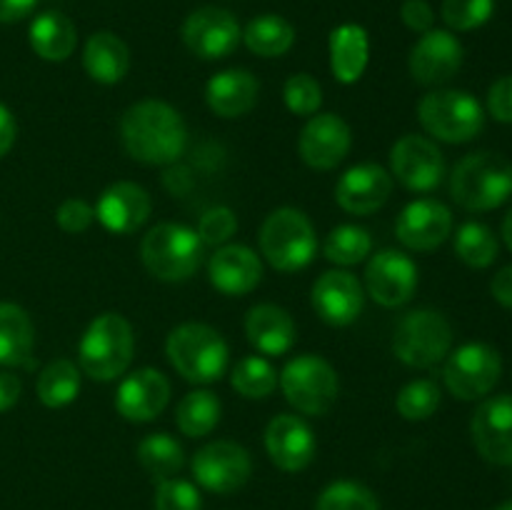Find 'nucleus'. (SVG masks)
<instances>
[{
  "label": "nucleus",
  "instance_id": "nucleus-1",
  "mask_svg": "<svg viewBox=\"0 0 512 510\" xmlns=\"http://www.w3.org/2000/svg\"><path fill=\"white\" fill-rule=\"evenodd\" d=\"M125 153L143 165H173L188 148V128L173 105L163 100H140L120 118Z\"/></svg>",
  "mask_w": 512,
  "mask_h": 510
},
{
  "label": "nucleus",
  "instance_id": "nucleus-2",
  "mask_svg": "<svg viewBox=\"0 0 512 510\" xmlns=\"http://www.w3.org/2000/svg\"><path fill=\"white\" fill-rule=\"evenodd\" d=\"M450 195L470 213L500 208L512 198V163L490 150L465 155L450 175Z\"/></svg>",
  "mask_w": 512,
  "mask_h": 510
},
{
  "label": "nucleus",
  "instance_id": "nucleus-3",
  "mask_svg": "<svg viewBox=\"0 0 512 510\" xmlns=\"http://www.w3.org/2000/svg\"><path fill=\"white\" fill-rule=\"evenodd\" d=\"M170 365L188 383H218L230 365V350L223 335L205 323H183L170 330L165 340Z\"/></svg>",
  "mask_w": 512,
  "mask_h": 510
},
{
  "label": "nucleus",
  "instance_id": "nucleus-4",
  "mask_svg": "<svg viewBox=\"0 0 512 510\" xmlns=\"http://www.w3.org/2000/svg\"><path fill=\"white\" fill-rule=\"evenodd\" d=\"M133 328L120 313H103L85 328L78 345V363L88 378L110 383L125 375L133 363Z\"/></svg>",
  "mask_w": 512,
  "mask_h": 510
},
{
  "label": "nucleus",
  "instance_id": "nucleus-5",
  "mask_svg": "<svg viewBox=\"0 0 512 510\" xmlns=\"http://www.w3.org/2000/svg\"><path fill=\"white\" fill-rule=\"evenodd\" d=\"M203 240L198 230L183 223H158L145 233L140 243V258L163 283H183L193 278L203 263Z\"/></svg>",
  "mask_w": 512,
  "mask_h": 510
},
{
  "label": "nucleus",
  "instance_id": "nucleus-6",
  "mask_svg": "<svg viewBox=\"0 0 512 510\" xmlns=\"http://www.w3.org/2000/svg\"><path fill=\"white\" fill-rule=\"evenodd\" d=\"M260 250L275 270L295 273L313 263L318 235L303 210L278 208L260 228Z\"/></svg>",
  "mask_w": 512,
  "mask_h": 510
},
{
  "label": "nucleus",
  "instance_id": "nucleus-7",
  "mask_svg": "<svg viewBox=\"0 0 512 510\" xmlns=\"http://www.w3.org/2000/svg\"><path fill=\"white\" fill-rule=\"evenodd\" d=\"M425 133L443 143H470L485 128V108L465 90H433L418 105Z\"/></svg>",
  "mask_w": 512,
  "mask_h": 510
},
{
  "label": "nucleus",
  "instance_id": "nucleus-8",
  "mask_svg": "<svg viewBox=\"0 0 512 510\" xmlns=\"http://www.w3.org/2000/svg\"><path fill=\"white\" fill-rule=\"evenodd\" d=\"M450 348H453V328L438 310H410L395 325L393 353L408 368H435L448 358Z\"/></svg>",
  "mask_w": 512,
  "mask_h": 510
},
{
  "label": "nucleus",
  "instance_id": "nucleus-9",
  "mask_svg": "<svg viewBox=\"0 0 512 510\" xmlns=\"http://www.w3.org/2000/svg\"><path fill=\"white\" fill-rule=\"evenodd\" d=\"M278 385L285 400L303 415H325L335 405L340 380L333 365L313 353L295 355L280 370Z\"/></svg>",
  "mask_w": 512,
  "mask_h": 510
},
{
  "label": "nucleus",
  "instance_id": "nucleus-10",
  "mask_svg": "<svg viewBox=\"0 0 512 510\" xmlns=\"http://www.w3.org/2000/svg\"><path fill=\"white\" fill-rule=\"evenodd\" d=\"M503 358L488 343H465L448 353L443 368L445 388L458 400H480L498 385Z\"/></svg>",
  "mask_w": 512,
  "mask_h": 510
},
{
  "label": "nucleus",
  "instance_id": "nucleus-11",
  "mask_svg": "<svg viewBox=\"0 0 512 510\" xmlns=\"http://www.w3.org/2000/svg\"><path fill=\"white\" fill-rule=\"evenodd\" d=\"M195 483L203 490L215 495H230L243 488L253 475V460L250 453L240 443L233 440H215V443L203 445L193 455Z\"/></svg>",
  "mask_w": 512,
  "mask_h": 510
},
{
  "label": "nucleus",
  "instance_id": "nucleus-12",
  "mask_svg": "<svg viewBox=\"0 0 512 510\" xmlns=\"http://www.w3.org/2000/svg\"><path fill=\"white\" fill-rule=\"evenodd\" d=\"M390 175L413 193H430L445 178L443 150L423 135H403L390 148Z\"/></svg>",
  "mask_w": 512,
  "mask_h": 510
},
{
  "label": "nucleus",
  "instance_id": "nucleus-13",
  "mask_svg": "<svg viewBox=\"0 0 512 510\" xmlns=\"http://www.w3.org/2000/svg\"><path fill=\"white\" fill-rule=\"evenodd\" d=\"M243 40L238 18L230 10L205 5L193 10L183 23V43L193 55L203 60H223Z\"/></svg>",
  "mask_w": 512,
  "mask_h": 510
},
{
  "label": "nucleus",
  "instance_id": "nucleus-14",
  "mask_svg": "<svg viewBox=\"0 0 512 510\" xmlns=\"http://www.w3.org/2000/svg\"><path fill=\"white\" fill-rule=\"evenodd\" d=\"M418 290V265L403 250L385 248L368 260L365 293L383 308L410 303Z\"/></svg>",
  "mask_w": 512,
  "mask_h": 510
},
{
  "label": "nucleus",
  "instance_id": "nucleus-15",
  "mask_svg": "<svg viewBox=\"0 0 512 510\" xmlns=\"http://www.w3.org/2000/svg\"><path fill=\"white\" fill-rule=\"evenodd\" d=\"M350 145H353V133L340 115L315 113L300 130L298 153L310 168L333 170L348 158Z\"/></svg>",
  "mask_w": 512,
  "mask_h": 510
},
{
  "label": "nucleus",
  "instance_id": "nucleus-16",
  "mask_svg": "<svg viewBox=\"0 0 512 510\" xmlns=\"http://www.w3.org/2000/svg\"><path fill=\"white\" fill-rule=\"evenodd\" d=\"M463 43L450 30H428L420 35L408 58V70L415 83L443 85L463 68Z\"/></svg>",
  "mask_w": 512,
  "mask_h": 510
},
{
  "label": "nucleus",
  "instance_id": "nucleus-17",
  "mask_svg": "<svg viewBox=\"0 0 512 510\" xmlns=\"http://www.w3.org/2000/svg\"><path fill=\"white\" fill-rule=\"evenodd\" d=\"M453 233V213L445 203L433 198H418L400 210L395 220V235L408 250L428 253L440 248Z\"/></svg>",
  "mask_w": 512,
  "mask_h": 510
},
{
  "label": "nucleus",
  "instance_id": "nucleus-18",
  "mask_svg": "<svg viewBox=\"0 0 512 510\" xmlns=\"http://www.w3.org/2000/svg\"><path fill=\"white\" fill-rule=\"evenodd\" d=\"M265 450L275 468L285 473H300L313 463L318 440L313 428L300 415L280 413L265 428Z\"/></svg>",
  "mask_w": 512,
  "mask_h": 510
},
{
  "label": "nucleus",
  "instance_id": "nucleus-19",
  "mask_svg": "<svg viewBox=\"0 0 512 510\" xmlns=\"http://www.w3.org/2000/svg\"><path fill=\"white\" fill-rule=\"evenodd\" d=\"M475 450L493 465H512V395H493L470 420Z\"/></svg>",
  "mask_w": 512,
  "mask_h": 510
},
{
  "label": "nucleus",
  "instance_id": "nucleus-20",
  "mask_svg": "<svg viewBox=\"0 0 512 510\" xmlns=\"http://www.w3.org/2000/svg\"><path fill=\"white\" fill-rule=\"evenodd\" d=\"M310 300L320 320L335 328H345L363 313L365 288L348 270H328L315 280Z\"/></svg>",
  "mask_w": 512,
  "mask_h": 510
},
{
  "label": "nucleus",
  "instance_id": "nucleus-21",
  "mask_svg": "<svg viewBox=\"0 0 512 510\" xmlns=\"http://www.w3.org/2000/svg\"><path fill=\"white\" fill-rule=\"evenodd\" d=\"M170 403V380L155 368H138L125 375L115 393V410L128 423H150Z\"/></svg>",
  "mask_w": 512,
  "mask_h": 510
},
{
  "label": "nucleus",
  "instance_id": "nucleus-22",
  "mask_svg": "<svg viewBox=\"0 0 512 510\" xmlns=\"http://www.w3.org/2000/svg\"><path fill=\"white\" fill-rule=\"evenodd\" d=\"M393 195V175L378 163H358L335 183V200L350 215H370Z\"/></svg>",
  "mask_w": 512,
  "mask_h": 510
},
{
  "label": "nucleus",
  "instance_id": "nucleus-23",
  "mask_svg": "<svg viewBox=\"0 0 512 510\" xmlns=\"http://www.w3.org/2000/svg\"><path fill=\"white\" fill-rule=\"evenodd\" d=\"M153 210L148 190L130 180H120L110 188L103 190V195L95 203V220L113 235H130L145 225Z\"/></svg>",
  "mask_w": 512,
  "mask_h": 510
},
{
  "label": "nucleus",
  "instance_id": "nucleus-24",
  "mask_svg": "<svg viewBox=\"0 0 512 510\" xmlns=\"http://www.w3.org/2000/svg\"><path fill=\"white\" fill-rule=\"evenodd\" d=\"M208 278L215 290L230 298L253 293L263 280V260L248 245H220L208 260Z\"/></svg>",
  "mask_w": 512,
  "mask_h": 510
},
{
  "label": "nucleus",
  "instance_id": "nucleus-25",
  "mask_svg": "<svg viewBox=\"0 0 512 510\" xmlns=\"http://www.w3.org/2000/svg\"><path fill=\"white\" fill-rule=\"evenodd\" d=\"M260 80L245 68H228L215 73L205 85V103L218 118H243L255 108Z\"/></svg>",
  "mask_w": 512,
  "mask_h": 510
},
{
  "label": "nucleus",
  "instance_id": "nucleus-26",
  "mask_svg": "<svg viewBox=\"0 0 512 510\" xmlns=\"http://www.w3.org/2000/svg\"><path fill=\"white\" fill-rule=\"evenodd\" d=\"M245 335L258 353L273 355V358L290 353L298 340V330L288 310L273 303H258L248 310Z\"/></svg>",
  "mask_w": 512,
  "mask_h": 510
},
{
  "label": "nucleus",
  "instance_id": "nucleus-27",
  "mask_svg": "<svg viewBox=\"0 0 512 510\" xmlns=\"http://www.w3.org/2000/svg\"><path fill=\"white\" fill-rule=\"evenodd\" d=\"M368 60L370 38L363 25L343 23L330 33V70L338 83H358L368 68Z\"/></svg>",
  "mask_w": 512,
  "mask_h": 510
},
{
  "label": "nucleus",
  "instance_id": "nucleus-28",
  "mask_svg": "<svg viewBox=\"0 0 512 510\" xmlns=\"http://www.w3.org/2000/svg\"><path fill=\"white\" fill-rule=\"evenodd\" d=\"M83 68L95 83L115 85L128 75L130 50L123 38L115 33L100 30L88 38L83 48Z\"/></svg>",
  "mask_w": 512,
  "mask_h": 510
},
{
  "label": "nucleus",
  "instance_id": "nucleus-29",
  "mask_svg": "<svg viewBox=\"0 0 512 510\" xmlns=\"http://www.w3.org/2000/svg\"><path fill=\"white\" fill-rule=\"evenodd\" d=\"M30 48L48 63H63L73 55L78 45V30L75 23L60 10H45L30 23L28 30Z\"/></svg>",
  "mask_w": 512,
  "mask_h": 510
},
{
  "label": "nucleus",
  "instance_id": "nucleus-30",
  "mask_svg": "<svg viewBox=\"0 0 512 510\" xmlns=\"http://www.w3.org/2000/svg\"><path fill=\"white\" fill-rule=\"evenodd\" d=\"M35 328L30 315L15 303H0V365H30Z\"/></svg>",
  "mask_w": 512,
  "mask_h": 510
},
{
  "label": "nucleus",
  "instance_id": "nucleus-31",
  "mask_svg": "<svg viewBox=\"0 0 512 510\" xmlns=\"http://www.w3.org/2000/svg\"><path fill=\"white\" fill-rule=\"evenodd\" d=\"M243 40L258 58H280L295 43V28L283 15L265 13L250 20L243 30Z\"/></svg>",
  "mask_w": 512,
  "mask_h": 510
},
{
  "label": "nucleus",
  "instance_id": "nucleus-32",
  "mask_svg": "<svg viewBox=\"0 0 512 510\" xmlns=\"http://www.w3.org/2000/svg\"><path fill=\"white\" fill-rule=\"evenodd\" d=\"M138 463L143 465L145 473L153 480L163 483V480L178 478V473L185 465V450L173 435L168 433H150L138 443Z\"/></svg>",
  "mask_w": 512,
  "mask_h": 510
},
{
  "label": "nucleus",
  "instance_id": "nucleus-33",
  "mask_svg": "<svg viewBox=\"0 0 512 510\" xmlns=\"http://www.w3.org/2000/svg\"><path fill=\"white\" fill-rule=\"evenodd\" d=\"M223 415V403L210 390H193V393L183 395V400L175 408V423H178L180 433L188 438H205L213 433Z\"/></svg>",
  "mask_w": 512,
  "mask_h": 510
},
{
  "label": "nucleus",
  "instance_id": "nucleus-34",
  "mask_svg": "<svg viewBox=\"0 0 512 510\" xmlns=\"http://www.w3.org/2000/svg\"><path fill=\"white\" fill-rule=\"evenodd\" d=\"M38 398L45 408H65L80 393V368L68 358L50 360L38 375Z\"/></svg>",
  "mask_w": 512,
  "mask_h": 510
},
{
  "label": "nucleus",
  "instance_id": "nucleus-35",
  "mask_svg": "<svg viewBox=\"0 0 512 510\" xmlns=\"http://www.w3.org/2000/svg\"><path fill=\"white\" fill-rule=\"evenodd\" d=\"M278 370L263 355H245L230 373V385L245 400H263L278 388Z\"/></svg>",
  "mask_w": 512,
  "mask_h": 510
},
{
  "label": "nucleus",
  "instance_id": "nucleus-36",
  "mask_svg": "<svg viewBox=\"0 0 512 510\" xmlns=\"http://www.w3.org/2000/svg\"><path fill=\"white\" fill-rule=\"evenodd\" d=\"M323 250L330 263L350 268V265H358L368 258L370 250H373V238H370V233L363 225L343 223L330 230Z\"/></svg>",
  "mask_w": 512,
  "mask_h": 510
},
{
  "label": "nucleus",
  "instance_id": "nucleus-37",
  "mask_svg": "<svg viewBox=\"0 0 512 510\" xmlns=\"http://www.w3.org/2000/svg\"><path fill=\"white\" fill-rule=\"evenodd\" d=\"M498 238L493 230L483 223H463L455 233V255L470 268H488L498 258Z\"/></svg>",
  "mask_w": 512,
  "mask_h": 510
},
{
  "label": "nucleus",
  "instance_id": "nucleus-38",
  "mask_svg": "<svg viewBox=\"0 0 512 510\" xmlns=\"http://www.w3.org/2000/svg\"><path fill=\"white\" fill-rule=\"evenodd\" d=\"M315 510H380V500L358 480H335L318 495Z\"/></svg>",
  "mask_w": 512,
  "mask_h": 510
},
{
  "label": "nucleus",
  "instance_id": "nucleus-39",
  "mask_svg": "<svg viewBox=\"0 0 512 510\" xmlns=\"http://www.w3.org/2000/svg\"><path fill=\"white\" fill-rule=\"evenodd\" d=\"M440 388L435 380L420 378V380H410L403 390L395 398V408L398 413L403 415L405 420L410 423H420V420L433 418L435 410L440 408Z\"/></svg>",
  "mask_w": 512,
  "mask_h": 510
},
{
  "label": "nucleus",
  "instance_id": "nucleus-40",
  "mask_svg": "<svg viewBox=\"0 0 512 510\" xmlns=\"http://www.w3.org/2000/svg\"><path fill=\"white\" fill-rule=\"evenodd\" d=\"M283 100L290 113L300 115V118H310L323 105V88H320V83L313 75L295 73L285 80Z\"/></svg>",
  "mask_w": 512,
  "mask_h": 510
},
{
  "label": "nucleus",
  "instance_id": "nucleus-41",
  "mask_svg": "<svg viewBox=\"0 0 512 510\" xmlns=\"http://www.w3.org/2000/svg\"><path fill=\"white\" fill-rule=\"evenodd\" d=\"M495 13V0H443V20L450 30L483 28Z\"/></svg>",
  "mask_w": 512,
  "mask_h": 510
},
{
  "label": "nucleus",
  "instance_id": "nucleus-42",
  "mask_svg": "<svg viewBox=\"0 0 512 510\" xmlns=\"http://www.w3.org/2000/svg\"><path fill=\"white\" fill-rule=\"evenodd\" d=\"M153 505L155 510H203V495L190 480L170 478L158 483Z\"/></svg>",
  "mask_w": 512,
  "mask_h": 510
},
{
  "label": "nucleus",
  "instance_id": "nucleus-43",
  "mask_svg": "<svg viewBox=\"0 0 512 510\" xmlns=\"http://www.w3.org/2000/svg\"><path fill=\"white\" fill-rule=\"evenodd\" d=\"M238 233V218L228 205H215V208L205 210L198 220V235L203 245L210 248H220L228 245V240Z\"/></svg>",
  "mask_w": 512,
  "mask_h": 510
},
{
  "label": "nucleus",
  "instance_id": "nucleus-44",
  "mask_svg": "<svg viewBox=\"0 0 512 510\" xmlns=\"http://www.w3.org/2000/svg\"><path fill=\"white\" fill-rule=\"evenodd\" d=\"M55 220H58V225L65 233H83V230H88L93 225L95 208L90 203H85L83 198H68L60 203Z\"/></svg>",
  "mask_w": 512,
  "mask_h": 510
},
{
  "label": "nucleus",
  "instance_id": "nucleus-45",
  "mask_svg": "<svg viewBox=\"0 0 512 510\" xmlns=\"http://www.w3.org/2000/svg\"><path fill=\"white\" fill-rule=\"evenodd\" d=\"M488 113L498 123L512 125V75L495 80L488 90Z\"/></svg>",
  "mask_w": 512,
  "mask_h": 510
},
{
  "label": "nucleus",
  "instance_id": "nucleus-46",
  "mask_svg": "<svg viewBox=\"0 0 512 510\" xmlns=\"http://www.w3.org/2000/svg\"><path fill=\"white\" fill-rule=\"evenodd\" d=\"M400 18H403L405 28L415 30V33H428L435 25V13L428 0H405L400 8Z\"/></svg>",
  "mask_w": 512,
  "mask_h": 510
},
{
  "label": "nucleus",
  "instance_id": "nucleus-47",
  "mask_svg": "<svg viewBox=\"0 0 512 510\" xmlns=\"http://www.w3.org/2000/svg\"><path fill=\"white\" fill-rule=\"evenodd\" d=\"M20 390H23V383H20L18 375L0 370V413H5V410L18 403Z\"/></svg>",
  "mask_w": 512,
  "mask_h": 510
},
{
  "label": "nucleus",
  "instance_id": "nucleus-48",
  "mask_svg": "<svg viewBox=\"0 0 512 510\" xmlns=\"http://www.w3.org/2000/svg\"><path fill=\"white\" fill-rule=\"evenodd\" d=\"M38 0H0V23H18L35 10Z\"/></svg>",
  "mask_w": 512,
  "mask_h": 510
},
{
  "label": "nucleus",
  "instance_id": "nucleus-49",
  "mask_svg": "<svg viewBox=\"0 0 512 510\" xmlns=\"http://www.w3.org/2000/svg\"><path fill=\"white\" fill-rule=\"evenodd\" d=\"M490 290H493V298L498 300L503 308L512 310V265L495 273L493 283H490Z\"/></svg>",
  "mask_w": 512,
  "mask_h": 510
},
{
  "label": "nucleus",
  "instance_id": "nucleus-50",
  "mask_svg": "<svg viewBox=\"0 0 512 510\" xmlns=\"http://www.w3.org/2000/svg\"><path fill=\"white\" fill-rule=\"evenodd\" d=\"M15 135H18V125H15L13 113L0 103V158L8 155V150L13 148Z\"/></svg>",
  "mask_w": 512,
  "mask_h": 510
},
{
  "label": "nucleus",
  "instance_id": "nucleus-51",
  "mask_svg": "<svg viewBox=\"0 0 512 510\" xmlns=\"http://www.w3.org/2000/svg\"><path fill=\"white\" fill-rule=\"evenodd\" d=\"M503 240H505V245L512 250V208L508 210V215H505V220H503Z\"/></svg>",
  "mask_w": 512,
  "mask_h": 510
},
{
  "label": "nucleus",
  "instance_id": "nucleus-52",
  "mask_svg": "<svg viewBox=\"0 0 512 510\" xmlns=\"http://www.w3.org/2000/svg\"><path fill=\"white\" fill-rule=\"evenodd\" d=\"M495 510H512V500H510V503H503V505H498V508H495Z\"/></svg>",
  "mask_w": 512,
  "mask_h": 510
}]
</instances>
